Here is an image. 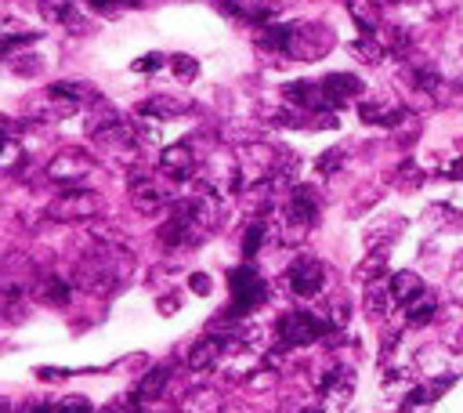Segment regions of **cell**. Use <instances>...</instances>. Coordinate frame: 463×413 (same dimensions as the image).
<instances>
[{
	"mask_svg": "<svg viewBox=\"0 0 463 413\" xmlns=\"http://www.w3.org/2000/svg\"><path fill=\"white\" fill-rule=\"evenodd\" d=\"M228 290H232V308L228 315H246L253 312L264 297H268V283L261 280V272L253 265H239L228 272Z\"/></svg>",
	"mask_w": 463,
	"mask_h": 413,
	"instance_id": "6da1fadb",
	"label": "cell"
},
{
	"mask_svg": "<svg viewBox=\"0 0 463 413\" xmlns=\"http://www.w3.org/2000/svg\"><path fill=\"white\" fill-rule=\"evenodd\" d=\"M330 319H322V315H315V312H287L283 319H279V338H283V345H290V348H304V345H315L322 334H330Z\"/></svg>",
	"mask_w": 463,
	"mask_h": 413,
	"instance_id": "7a4b0ae2",
	"label": "cell"
},
{
	"mask_svg": "<svg viewBox=\"0 0 463 413\" xmlns=\"http://www.w3.org/2000/svg\"><path fill=\"white\" fill-rule=\"evenodd\" d=\"M287 283H290V290L297 297H315L322 290V283H326V269L315 258H297L290 265V272H287Z\"/></svg>",
	"mask_w": 463,
	"mask_h": 413,
	"instance_id": "3957f363",
	"label": "cell"
},
{
	"mask_svg": "<svg viewBox=\"0 0 463 413\" xmlns=\"http://www.w3.org/2000/svg\"><path fill=\"white\" fill-rule=\"evenodd\" d=\"M99 211H102V196L99 193H65L51 207V218H58V221H83V218H95Z\"/></svg>",
	"mask_w": 463,
	"mask_h": 413,
	"instance_id": "277c9868",
	"label": "cell"
},
{
	"mask_svg": "<svg viewBox=\"0 0 463 413\" xmlns=\"http://www.w3.org/2000/svg\"><path fill=\"white\" fill-rule=\"evenodd\" d=\"M330 47H333V37L326 26H294V44H290L294 58H322Z\"/></svg>",
	"mask_w": 463,
	"mask_h": 413,
	"instance_id": "5b68a950",
	"label": "cell"
},
{
	"mask_svg": "<svg viewBox=\"0 0 463 413\" xmlns=\"http://www.w3.org/2000/svg\"><path fill=\"white\" fill-rule=\"evenodd\" d=\"M90 156L87 152H80V149H65V152H58L51 163H47V175L55 178V182H80V178H87L90 175Z\"/></svg>",
	"mask_w": 463,
	"mask_h": 413,
	"instance_id": "8992f818",
	"label": "cell"
},
{
	"mask_svg": "<svg viewBox=\"0 0 463 413\" xmlns=\"http://www.w3.org/2000/svg\"><path fill=\"white\" fill-rule=\"evenodd\" d=\"M159 168L174 178V182H189L193 178V168H196V152L189 142H174L159 152Z\"/></svg>",
	"mask_w": 463,
	"mask_h": 413,
	"instance_id": "52a82bcc",
	"label": "cell"
},
{
	"mask_svg": "<svg viewBox=\"0 0 463 413\" xmlns=\"http://www.w3.org/2000/svg\"><path fill=\"white\" fill-rule=\"evenodd\" d=\"M315 214H319V196H315V189L297 185V189L290 193L287 218L294 221V228H304V225H312V221H315Z\"/></svg>",
	"mask_w": 463,
	"mask_h": 413,
	"instance_id": "ba28073f",
	"label": "cell"
},
{
	"mask_svg": "<svg viewBox=\"0 0 463 413\" xmlns=\"http://www.w3.org/2000/svg\"><path fill=\"white\" fill-rule=\"evenodd\" d=\"M322 84L330 88V95L337 99V106H344L347 99H358V95L365 91V84H362V80H358L355 73H330V76L322 80Z\"/></svg>",
	"mask_w": 463,
	"mask_h": 413,
	"instance_id": "9c48e42d",
	"label": "cell"
},
{
	"mask_svg": "<svg viewBox=\"0 0 463 413\" xmlns=\"http://www.w3.org/2000/svg\"><path fill=\"white\" fill-rule=\"evenodd\" d=\"M225 345H228V341H221V338H203V341H196V348L189 352V366H193V370H210V366L221 359Z\"/></svg>",
	"mask_w": 463,
	"mask_h": 413,
	"instance_id": "30bf717a",
	"label": "cell"
},
{
	"mask_svg": "<svg viewBox=\"0 0 463 413\" xmlns=\"http://www.w3.org/2000/svg\"><path fill=\"white\" fill-rule=\"evenodd\" d=\"M424 294V280L416 276V272H395L391 276V297L399 301V305H409V301H416Z\"/></svg>",
	"mask_w": 463,
	"mask_h": 413,
	"instance_id": "8fae6325",
	"label": "cell"
},
{
	"mask_svg": "<svg viewBox=\"0 0 463 413\" xmlns=\"http://www.w3.org/2000/svg\"><path fill=\"white\" fill-rule=\"evenodd\" d=\"M257 44H261V47H268V51L290 55V44H294V26H261Z\"/></svg>",
	"mask_w": 463,
	"mask_h": 413,
	"instance_id": "7c38bea8",
	"label": "cell"
},
{
	"mask_svg": "<svg viewBox=\"0 0 463 413\" xmlns=\"http://www.w3.org/2000/svg\"><path fill=\"white\" fill-rule=\"evenodd\" d=\"M434 312H438V301L424 290L416 301H409V305H406V323H409V326H424V323H431V319H434Z\"/></svg>",
	"mask_w": 463,
	"mask_h": 413,
	"instance_id": "4fadbf2b",
	"label": "cell"
},
{
	"mask_svg": "<svg viewBox=\"0 0 463 413\" xmlns=\"http://www.w3.org/2000/svg\"><path fill=\"white\" fill-rule=\"evenodd\" d=\"M373 4H377V0H347L355 22H358L365 33H377V26H381V12H377Z\"/></svg>",
	"mask_w": 463,
	"mask_h": 413,
	"instance_id": "5bb4252c",
	"label": "cell"
},
{
	"mask_svg": "<svg viewBox=\"0 0 463 413\" xmlns=\"http://www.w3.org/2000/svg\"><path fill=\"white\" fill-rule=\"evenodd\" d=\"M388 301H395L391 297V287H377V283H369V290H365V308H369V315H384L388 312Z\"/></svg>",
	"mask_w": 463,
	"mask_h": 413,
	"instance_id": "9a60e30c",
	"label": "cell"
},
{
	"mask_svg": "<svg viewBox=\"0 0 463 413\" xmlns=\"http://www.w3.org/2000/svg\"><path fill=\"white\" fill-rule=\"evenodd\" d=\"M167 381H170V370L167 366H156L145 381H141V388H138V399H156L163 388H167Z\"/></svg>",
	"mask_w": 463,
	"mask_h": 413,
	"instance_id": "2e32d148",
	"label": "cell"
},
{
	"mask_svg": "<svg viewBox=\"0 0 463 413\" xmlns=\"http://www.w3.org/2000/svg\"><path fill=\"white\" fill-rule=\"evenodd\" d=\"M170 69H174L177 80H184V84H189V80H196V73H200V62H196L193 55H174V58H170Z\"/></svg>",
	"mask_w": 463,
	"mask_h": 413,
	"instance_id": "e0dca14e",
	"label": "cell"
},
{
	"mask_svg": "<svg viewBox=\"0 0 463 413\" xmlns=\"http://www.w3.org/2000/svg\"><path fill=\"white\" fill-rule=\"evenodd\" d=\"M264 243V221H250L246 225V236H243V258H253Z\"/></svg>",
	"mask_w": 463,
	"mask_h": 413,
	"instance_id": "ac0fdd59",
	"label": "cell"
},
{
	"mask_svg": "<svg viewBox=\"0 0 463 413\" xmlns=\"http://www.w3.org/2000/svg\"><path fill=\"white\" fill-rule=\"evenodd\" d=\"M355 51H358L362 62H381V58H384V47L377 44V37H362V40H355Z\"/></svg>",
	"mask_w": 463,
	"mask_h": 413,
	"instance_id": "d6986e66",
	"label": "cell"
},
{
	"mask_svg": "<svg viewBox=\"0 0 463 413\" xmlns=\"http://www.w3.org/2000/svg\"><path fill=\"white\" fill-rule=\"evenodd\" d=\"M177 109H181V106H177L174 99H152V102L141 106L145 116H177Z\"/></svg>",
	"mask_w": 463,
	"mask_h": 413,
	"instance_id": "ffe728a7",
	"label": "cell"
},
{
	"mask_svg": "<svg viewBox=\"0 0 463 413\" xmlns=\"http://www.w3.org/2000/svg\"><path fill=\"white\" fill-rule=\"evenodd\" d=\"M55 413H90V402L83 395H69V399H62L55 406Z\"/></svg>",
	"mask_w": 463,
	"mask_h": 413,
	"instance_id": "44dd1931",
	"label": "cell"
},
{
	"mask_svg": "<svg viewBox=\"0 0 463 413\" xmlns=\"http://www.w3.org/2000/svg\"><path fill=\"white\" fill-rule=\"evenodd\" d=\"M44 287H47V301H55V305H65V301H69V283H62V280H47Z\"/></svg>",
	"mask_w": 463,
	"mask_h": 413,
	"instance_id": "7402d4cb",
	"label": "cell"
},
{
	"mask_svg": "<svg viewBox=\"0 0 463 413\" xmlns=\"http://www.w3.org/2000/svg\"><path fill=\"white\" fill-rule=\"evenodd\" d=\"M431 218H442L449 232H452V228H463V214H456V211H449V207H431Z\"/></svg>",
	"mask_w": 463,
	"mask_h": 413,
	"instance_id": "603a6c76",
	"label": "cell"
},
{
	"mask_svg": "<svg viewBox=\"0 0 463 413\" xmlns=\"http://www.w3.org/2000/svg\"><path fill=\"white\" fill-rule=\"evenodd\" d=\"M90 8H99V12H116V8H134L138 0H87Z\"/></svg>",
	"mask_w": 463,
	"mask_h": 413,
	"instance_id": "cb8c5ba5",
	"label": "cell"
},
{
	"mask_svg": "<svg viewBox=\"0 0 463 413\" xmlns=\"http://www.w3.org/2000/svg\"><path fill=\"white\" fill-rule=\"evenodd\" d=\"M159 65H163V58H159V55H145V58H138V62H134V73H156Z\"/></svg>",
	"mask_w": 463,
	"mask_h": 413,
	"instance_id": "d4e9b609",
	"label": "cell"
},
{
	"mask_svg": "<svg viewBox=\"0 0 463 413\" xmlns=\"http://www.w3.org/2000/svg\"><path fill=\"white\" fill-rule=\"evenodd\" d=\"M189 287H193V294L207 297V294H210V276H207V272H196V276L189 280Z\"/></svg>",
	"mask_w": 463,
	"mask_h": 413,
	"instance_id": "484cf974",
	"label": "cell"
},
{
	"mask_svg": "<svg viewBox=\"0 0 463 413\" xmlns=\"http://www.w3.org/2000/svg\"><path fill=\"white\" fill-rule=\"evenodd\" d=\"M337 159H340V149H333V152H326V156L319 159V168H322V171H333V163H337Z\"/></svg>",
	"mask_w": 463,
	"mask_h": 413,
	"instance_id": "4316f807",
	"label": "cell"
},
{
	"mask_svg": "<svg viewBox=\"0 0 463 413\" xmlns=\"http://www.w3.org/2000/svg\"><path fill=\"white\" fill-rule=\"evenodd\" d=\"M449 178H463V159H456L452 168H449Z\"/></svg>",
	"mask_w": 463,
	"mask_h": 413,
	"instance_id": "83f0119b",
	"label": "cell"
},
{
	"mask_svg": "<svg viewBox=\"0 0 463 413\" xmlns=\"http://www.w3.org/2000/svg\"><path fill=\"white\" fill-rule=\"evenodd\" d=\"M30 413H55V406H37V409H30Z\"/></svg>",
	"mask_w": 463,
	"mask_h": 413,
	"instance_id": "f1b7e54d",
	"label": "cell"
},
{
	"mask_svg": "<svg viewBox=\"0 0 463 413\" xmlns=\"http://www.w3.org/2000/svg\"><path fill=\"white\" fill-rule=\"evenodd\" d=\"M301 413H322V409H319V406H308V409H301Z\"/></svg>",
	"mask_w": 463,
	"mask_h": 413,
	"instance_id": "f546056e",
	"label": "cell"
},
{
	"mask_svg": "<svg viewBox=\"0 0 463 413\" xmlns=\"http://www.w3.org/2000/svg\"><path fill=\"white\" fill-rule=\"evenodd\" d=\"M127 413H145V409H141V406H134V409H127Z\"/></svg>",
	"mask_w": 463,
	"mask_h": 413,
	"instance_id": "4dcf8cb0",
	"label": "cell"
},
{
	"mask_svg": "<svg viewBox=\"0 0 463 413\" xmlns=\"http://www.w3.org/2000/svg\"><path fill=\"white\" fill-rule=\"evenodd\" d=\"M459 348H463V330H459Z\"/></svg>",
	"mask_w": 463,
	"mask_h": 413,
	"instance_id": "1f68e13d",
	"label": "cell"
}]
</instances>
